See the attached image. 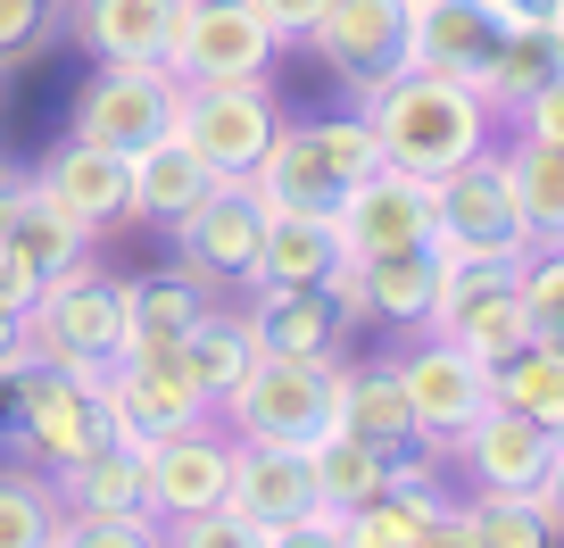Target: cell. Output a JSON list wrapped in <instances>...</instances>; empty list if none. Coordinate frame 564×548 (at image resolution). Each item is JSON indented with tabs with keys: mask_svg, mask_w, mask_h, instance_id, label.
Here are the masks:
<instances>
[{
	"mask_svg": "<svg viewBox=\"0 0 564 548\" xmlns=\"http://www.w3.org/2000/svg\"><path fill=\"white\" fill-rule=\"evenodd\" d=\"M366 125L382 142V159L415 166V175H448L457 159L490 150V100L465 75H441V67H399L390 84H373Z\"/></svg>",
	"mask_w": 564,
	"mask_h": 548,
	"instance_id": "1",
	"label": "cell"
},
{
	"mask_svg": "<svg viewBox=\"0 0 564 548\" xmlns=\"http://www.w3.org/2000/svg\"><path fill=\"white\" fill-rule=\"evenodd\" d=\"M25 350L51 374H75V383H100L124 357V283H108L91 258H75L67 275L34 291L25 308Z\"/></svg>",
	"mask_w": 564,
	"mask_h": 548,
	"instance_id": "2",
	"label": "cell"
},
{
	"mask_svg": "<svg viewBox=\"0 0 564 548\" xmlns=\"http://www.w3.org/2000/svg\"><path fill=\"white\" fill-rule=\"evenodd\" d=\"M232 441H282V449H307L340 425V350L333 357H274L265 350L241 383L216 399Z\"/></svg>",
	"mask_w": 564,
	"mask_h": 548,
	"instance_id": "3",
	"label": "cell"
},
{
	"mask_svg": "<svg viewBox=\"0 0 564 548\" xmlns=\"http://www.w3.org/2000/svg\"><path fill=\"white\" fill-rule=\"evenodd\" d=\"M373 159H382V142H373L366 108H357V117H307V125L282 117L274 150L249 166V183H258L265 208H316V216H333L340 192H349Z\"/></svg>",
	"mask_w": 564,
	"mask_h": 548,
	"instance_id": "4",
	"label": "cell"
},
{
	"mask_svg": "<svg viewBox=\"0 0 564 548\" xmlns=\"http://www.w3.org/2000/svg\"><path fill=\"white\" fill-rule=\"evenodd\" d=\"M423 333L457 341L474 357H514L531 341L523 316V258H441V291H432V316Z\"/></svg>",
	"mask_w": 564,
	"mask_h": 548,
	"instance_id": "5",
	"label": "cell"
},
{
	"mask_svg": "<svg viewBox=\"0 0 564 548\" xmlns=\"http://www.w3.org/2000/svg\"><path fill=\"white\" fill-rule=\"evenodd\" d=\"M432 249L441 258H531L523 208H514L507 150H474L448 175H432Z\"/></svg>",
	"mask_w": 564,
	"mask_h": 548,
	"instance_id": "6",
	"label": "cell"
},
{
	"mask_svg": "<svg viewBox=\"0 0 564 548\" xmlns=\"http://www.w3.org/2000/svg\"><path fill=\"white\" fill-rule=\"evenodd\" d=\"M166 233H175V266L192 283H258V266H265V200H258L249 175H225Z\"/></svg>",
	"mask_w": 564,
	"mask_h": 548,
	"instance_id": "7",
	"label": "cell"
},
{
	"mask_svg": "<svg viewBox=\"0 0 564 548\" xmlns=\"http://www.w3.org/2000/svg\"><path fill=\"white\" fill-rule=\"evenodd\" d=\"M274 58H282V34L249 0H183L166 75L175 84H258V75H274Z\"/></svg>",
	"mask_w": 564,
	"mask_h": 548,
	"instance_id": "8",
	"label": "cell"
},
{
	"mask_svg": "<svg viewBox=\"0 0 564 548\" xmlns=\"http://www.w3.org/2000/svg\"><path fill=\"white\" fill-rule=\"evenodd\" d=\"M307 51L366 100L399 67H415V0H324V18L307 25Z\"/></svg>",
	"mask_w": 564,
	"mask_h": 548,
	"instance_id": "9",
	"label": "cell"
},
{
	"mask_svg": "<svg viewBox=\"0 0 564 548\" xmlns=\"http://www.w3.org/2000/svg\"><path fill=\"white\" fill-rule=\"evenodd\" d=\"M175 108H183V84L166 67H133V58H100L91 84L75 92V133L100 150H124L133 159L141 142L175 133Z\"/></svg>",
	"mask_w": 564,
	"mask_h": 548,
	"instance_id": "10",
	"label": "cell"
},
{
	"mask_svg": "<svg viewBox=\"0 0 564 548\" xmlns=\"http://www.w3.org/2000/svg\"><path fill=\"white\" fill-rule=\"evenodd\" d=\"M100 399H108V425L117 441H166V432H192V425H216V399L199 390V374L175 357H117L100 374Z\"/></svg>",
	"mask_w": 564,
	"mask_h": 548,
	"instance_id": "11",
	"label": "cell"
},
{
	"mask_svg": "<svg viewBox=\"0 0 564 548\" xmlns=\"http://www.w3.org/2000/svg\"><path fill=\"white\" fill-rule=\"evenodd\" d=\"M175 133L216 166V175H249V166L274 150L282 108H274V92H265V75L258 84H183Z\"/></svg>",
	"mask_w": 564,
	"mask_h": 548,
	"instance_id": "12",
	"label": "cell"
},
{
	"mask_svg": "<svg viewBox=\"0 0 564 548\" xmlns=\"http://www.w3.org/2000/svg\"><path fill=\"white\" fill-rule=\"evenodd\" d=\"M399 374H406V407H415V441L423 449H448L481 407L498 399L490 357L457 350V341H441V333H423L415 350L399 357Z\"/></svg>",
	"mask_w": 564,
	"mask_h": 548,
	"instance_id": "13",
	"label": "cell"
},
{
	"mask_svg": "<svg viewBox=\"0 0 564 548\" xmlns=\"http://www.w3.org/2000/svg\"><path fill=\"white\" fill-rule=\"evenodd\" d=\"M340 249L349 258H382V249H423L432 241V175H415V166H390L373 159L366 175L340 192Z\"/></svg>",
	"mask_w": 564,
	"mask_h": 548,
	"instance_id": "14",
	"label": "cell"
},
{
	"mask_svg": "<svg viewBox=\"0 0 564 548\" xmlns=\"http://www.w3.org/2000/svg\"><path fill=\"white\" fill-rule=\"evenodd\" d=\"M232 515H249V524L265 531V548H291L300 540V524L324 507L316 498V465H307V449H282V441H241L232 449V491H225Z\"/></svg>",
	"mask_w": 564,
	"mask_h": 548,
	"instance_id": "15",
	"label": "cell"
},
{
	"mask_svg": "<svg viewBox=\"0 0 564 548\" xmlns=\"http://www.w3.org/2000/svg\"><path fill=\"white\" fill-rule=\"evenodd\" d=\"M9 441L25 449L34 465H75L84 449H100V441H117V425H108V399H100V383H75V374H51L42 366L34 374V390H25V407H18V432Z\"/></svg>",
	"mask_w": 564,
	"mask_h": 548,
	"instance_id": "16",
	"label": "cell"
},
{
	"mask_svg": "<svg viewBox=\"0 0 564 548\" xmlns=\"http://www.w3.org/2000/svg\"><path fill=\"white\" fill-rule=\"evenodd\" d=\"M34 183L91 233V241H100L108 225H124V216H133V159H124V150L84 142V133H67V142L34 166Z\"/></svg>",
	"mask_w": 564,
	"mask_h": 548,
	"instance_id": "17",
	"label": "cell"
},
{
	"mask_svg": "<svg viewBox=\"0 0 564 548\" xmlns=\"http://www.w3.org/2000/svg\"><path fill=\"white\" fill-rule=\"evenodd\" d=\"M232 432L216 425H192V432H166V441H150V515L159 524H175V515H208L225 507L232 491Z\"/></svg>",
	"mask_w": 564,
	"mask_h": 548,
	"instance_id": "18",
	"label": "cell"
},
{
	"mask_svg": "<svg viewBox=\"0 0 564 548\" xmlns=\"http://www.w3.org/2000/svg\"><path fill=\"white\" fill-rule=\"evenodd\" d=\"M448 458L474 474V491H540L547 458H556V432L531 425L523 407H498V399H490L474 425L448 441Z\"/></svg>",
	"mask_w": 564,
	"mask_h": 548,
	"instance_id": "19",
	"label": "cell"
},
{
	"mask_svg": "<svg viewBox=\"0 0 564 548\" xmlns=\"http://www.w3.org/2000/svg\"><path fill=\"white\" fill-rule=\"evenodd\" d=\"M183 25V0H75V42L91 58H133V67H166Z\"/></svg>",
	"mask_w": 564,
	"mask_h": 548,
	"instance_id": "20",
	"label": "cell"
},
{
	"mask_svg": "<svg viewBox=\"0 0 564 548\" xmlns=\"http://www.w3.org/2000/svg\"><path fill=\"white\" fill-rule=\"evenodd\" d=\"M51 482L67 515H150V449L141 441H100L75 465H58Z\"/></svg>",
	"mask_w": 564,
	"mask_h": 548,
	"instance_id": "21",
	"label": "cell"
},
{
	"mask_svg": "<svg viewBox=\"0 0 564 548\" xmlns=\"http://www.w3.org/2000/svg\"><path fill=\"white\" fill-rule=\"evenodd\" d=\"M457 548V507H448L432 482H390L382 498L349 515V540L340 548Z\"/></svg>",
	"mask_w": 564,
	"mask_h": 548,
	"instance_id": "22",
	"label": "cell"
},
{
	"mask_svg": "<svg viewBox=\"0 0 564 548\" xmlns=\"http://www.w3.org/2000/svg\"><path fill=\"white\" fill-rule=\"evenodd\" d=\"M199 316H208V283H192L183 266L124 283V357H175Z\"/></svg>",
	"mask_w": 564,
	"mask_h": 548,
	"instance_id": "23",
	"label": "cell"
},
{
	"mask_svg": "<svg viewBox=\"0 0 564 548\" xmlns=\"http://www.w3.org/2000/svg\"><path fill=\"white\" fill-rule=\"evenodd\" d=\"M216 183H225V175H216L183 133H159V142L133 150V216H141V225H175V216L199 208Z\"/></svg>",
	"mask_w": 564,
	"mask_h": 548,
	"instance_id": "24",
	"label": "cell"
},
{
	"mask_svg": "<svg viewBox=\"0 0 564 548\" xmlns=\"http://www.w3.org/2000/svg\"><path fill=\"white\" fill-rule=\"evenodd\" d=\"M249 324H258V341L274 357H333L340 350V308L324 300V283H258Z\"/></svg>",
	"mask_w": 564,
	"mask_h": 548,
	"instance_id": "25",
	"label": "cell"
},
{
	"mask_svg": "<svg viewBox=\"0 0 564 548\" xmlns=\"http://www.w3.org/2000/svg\"><path fill=\"white\" fill-rule=\"evenodd\" d=\"M340 432H357V441H382V449H415V407H406L399 357L340 366Z\"/></svg>",
	"mask_w": 564,
	"mask_h": 548,
	"instance_id": "26",
	"label": "cell"
},
{
	"mask_svg": "<svg viewBox=\"0 0 564 548\" xmlns=\"http://www.w3.org/2000/svg\"><path fill=\"white\" fill-rule=\"evenodd\" d=\"M507 25L481 9V0H415V67H441V75H465L490 58V42Z\"/></svg>",
	"mask_w": 564,
	"mask_h": 548,
	"instance_id": "27",
	"label": "cell"
},
{
	"mask_svg": "<svg viewBox=\"0 0 564 548\" xmlns=\"http://www.w3.org/2000/svg\"><path fill=\"white\" fill-rule=\"evenodd\" d=\"M0 241H9L25 266H34L42 283H51V275H67L75 258H91V233L75 225V216L58 208V200L42 192L34 175H25V192H18V208H9V225H0Z\"/></svg>",
	"mask_w": 564,
	"mask_h": 548,
	"instance_id": "28",
	"label": "cell"
},
{
	"mask_svg": "<svg viewBox=\"0 0 564 548\" xmlns=\"http://www.w3.org/2000/svg\"><path fill=\"white\" fill-rule=\"evenodd\" d=\"M333 258H340V216L265 208V266H258V283H324Z\"/></svg>",
	"mask_w": 564,
	"mask_h": 548,
	"instance_id": "29",
	"label": "cell"
},
{
	"mask_svg": "<svg viewBox=\"0 0 564 548\" xmlns=\"http://www.w3.org/2000/svg\"><path fill=\"white\" fill-rule=\"evenodd\" d=\"M390 458L399 449H382V441H357V432H324V441H307V465H316V498L324 507H340V515H357L366 498H382L390 491Z\"/></svg>",
	"mask_w": 564,
	"mask_h": 548,
	"instance_id": "30",
	"label": "cell"
},
{
	"mask_svg": "<svg viewBox=\"0 0 564 548\" xmlns=\"http://www.w3.org/2000/svg\"><path fill=\"white\" fill-rule=\"evenodd\" d=\"M556 67H564V58H556V42H547V25H514V34H498L490 58L474 67V92L490 100V117H514Z\"/></svg>",
	"mask_w": 564,
	"mask_h": 548,
	"instance_id": "31",
	"label": "cell"
},
{
	"mask_svg": "<svg viewBox=\"0 0 564 548\" xmlns=\"http://www.w3.org/2000/svg\"><path fill=\"white\" fill-rule=\"evenodd\" d=\"M507 175H514V208H523L531 249H564V150H556V142H531V133H514Z\"/></svg>",
	"mask_w": 564,
	"mask_h": 548,
	"instance_id": "32",
	"label": "cell"
},
{
	"mask_svg": "<svg viewBox=\"0 0 564 548\" xmlns=\"http://www.w3.org/2000/svg\"><path fill=\"white\" fill-rule=\"evenodd\" d=\"M556 531L540 491H474V507H457V548H540Z\"/></svg>",
	"mask_w": 564,
	"mask_h": 548,
	"instance_id": "33",
	"label": "cell"
},
{
	"mask_svg": "<svg viewBox=\"0 0 564 548\" xmlns=\"http://www.w3.org/2000/svg\"><path fill=\"white\" fill-rule=\"evenodd\" d=\"M258 357H265L258 324H249V316H232V308H208V316H199L192 333H183V366L199 374V390H208V399H225V390L241 383V374L258 366Z\"/></svg>",
	"mask_w": 564,
	"mask_h": 548,
	"instance_id": "34",
	"label": "cell"
},
{
	"mask_svg": "<svg viewBox=\"0 0 564 548\" xmlns=\"http://www.w3.org/2000/svg\"><path fill=\"white\" fill-rule=\"evenodd\" d=\"M432 291H441V249H382L366 258V300H373V324H423L432 316Z\"/></svg>",
	"mask_w": 564,
	"mask_h": 548,
	"instance_id": "35",
	"label": "cell"
},
{
	"mask_svg": "<svg viewBox=\"0 0 564 548\" xmlns=\"http://www.w3.org/2000/svg\"><path fill=\"white\" fill-rule=\"evenodd\" d=\"M498 407H523L531 425L564 432V350H540V341H523L514 357H498Z\"/></svg>",
	"mask_w": 564,
	"mask_h": 548,
	"instance_id": "36",
	"label": "cell"
},
{
	"mask_svg": "<svg viewBox=\"0 0 564 548\" xmlns=\"http://www.w3.org/2000/svg\"><path fill=\"white\" fill-rule=\"evenodd\" d=\"M58 540H67L58 482H42V474H9V465H0V548H58Z\"/></svg>",
	"mask_w": 564,
	"mask_h": 548,
	"instance_id": "37",
	"label": "cell"
},
{
	"mask_svg": "<svg viewBox=\"0 0 564 548\" xmlns=\"http://www.w3.org/2000/svg\"><path fill=\"white\" fill-rule=\"evenodd\" d=\"M523 316L540 350H564V249H531L523 258Z\"/></svg>",
	"mask_w": 564,
	"mask_h": 548,
	"instance_id": "38",
	"label": "cell"
},
{
	"mask_svg": "<svg viewBox=\"0 0 564 548\" xmlns=\"http://www.w3.org/2000/svg\"><path fill=\"white\" fill-rule=\"evenodd\" d=\"M159 540H183V548H265V531L232 507H208V515H175L159 524Z\"/></svg>",
	"mask_w": 564,
	"mask_h": 548,
	"instance_id": "39",
	"label": "cell"
},
{
	"mask_svg": "<svg viewBox=\"0 0 564 548\" xmlns=\"http://www.w3.org/2000/svg\"><path fill=\"white\" fill-rule=\"evenodd\" d=\"M159 515H67V548H150Z\"/></svg>",
	"mask_w": 564,
	"mask_h": 548,
	"instance_id": "40",
	"label": "cell"
},
{
	"mask_svg": "<svg viewBox=\"0 0 564 548\" xmlns=\"http://www.w3.org/2000/svg\"><path fill=\"white\" fill-rule=\"evenodd\" d=\"M51 9H58V0H0V67L25 58L42 34H51Z\"/></svg>",
	"mask_w": 564,
	"mask_h": 548,
	"instance_id": "41",
	"label": "cell"
},
{
	"mask_svg": "<svg viewBox=\"0 0 564 548\" xmlns=\"http://www.w3.org/2000/svg\"><path fill=\"white\" fill-rule=\"evenodd\" d=\"M514 133H531V142H556V150H564V67L547 75V84L531 92L523 108H514Z\"/></svg>",
	"mask_w": 564,
	"mask_h": 548,
	"instance_id": "42",
	"label": "cell"
},
{
	"mask_svg": "<svg viewBox=\"0 0 564 548\" xmlns=\"http://www.w3.org/2000/svg\"><path fill=\"white\" fill-rule=\"evenodd\" d=\"M324 300L340 308V324H373V300H366V258H349V249H340L333 275H324Z\"/></svg>",
	"mask_w": 564,
	"mask_h": 548,
	"instance_id": "43",
	"label": "cell"
},
{
	"mask_svg": "<svg viewBox=\"0 0 564 548\" xmlns=\"http://www.w3.org/2000/svg\"><path fill=\"white\" fill-rule=\"evenodd\" d=\"M249 9H258V18L274 25L282 42H307V25L324 18V0H249Z\"/></svg>",
	"mask_w": 564,
	"mask_h": 548,
	"instance_id": "44",
	"label": "cell"
},
{
	"mask_svg": "<svg viewBox=\"0 0 564 548\" xmlns=\"http://www.w3.org/2000/svg\"><path fill=\"white\" fill-rule=\"evenodd\" d=\"M34 291H42V275H34L9 241H0V300H9V308H34Z\"/></svg>",
	"mask_w": 564,
	"mask_h": 548,
	"instance_id": "45",
	"label": "cell"
},
{
	"mask_svg": "<svg viewBox=\"0 0 564 548\" xmlns=\"http://www.w3.org/2000/svg\"><path fill=\"white\" fill-rule=\"evenodd\" d=\"M481 9H490V18L514 34V25H540V9H547V0H481Z\"/></svg>",
	"mask_w": 564,
	"mask_h": 548,
	"instance_id": "46",
	"label": "cell"
},
{
	"mask_svg": "<svg viewBox=\"0 0 564 548\" xmlns=\"http://www.w3.org/2000/svg\"><path fill=\"white\" fill-rule=\"evenodd\" d=\"M9 357H25V308L0 300V366H9Z\"/></svg>",
	"mask_w": 564,
	"mask_h": 548,
	"instance_id": "47",
	"label": "cell"
},
{
	"mask_svg": "<svg viewBox=\"0 0 564 548\" xmlns=\"http://www.w3.org/2000/svg\"><path fill=\"white\" fill-rule=\"evenodd\" d=\"M540 498H547V515L564 524V432H556V458H547V474H540Z\"/></svg>",
	"mask_w": 564,
	"mask_h": 548,
	"instance_id": "48",
	"label": "cell"
},
{
	"mask_svg": "<svg viewBox=\"0 0 564 548\" xmlns=\"http://www.w3.org/2000/svg\"><path fill=\"white\" fill-rule=\"evenodd\" d=\"M18 192H25V175L9 159H0V225H9V208H18Z\"/></svg>",
	"mask_w": 564,
	"mask_h": 548,
	"instance_id": "49",
	"label": "cell"
},
{
	"mask_svg": "<svg viewBox=\"0 0 564 548\" xmlns=\"http://www.w3.org/2000/svg\"><path fill=\"white\" fill-rule=\"evenodd\" d=\"M540 25H547V42H556V58H564V0H547V9H540Z\"/></svg>",
	"mask_w": 564,
	"mask_h": 548,
	"instance_id": "50",
	"label": "cell"
}]
</instances>
